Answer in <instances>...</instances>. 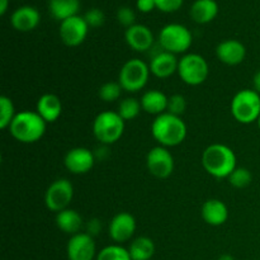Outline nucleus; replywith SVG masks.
I'll list each match as a JSON object with an SVG mask.
<instances>
[{
  "label": "nucleus",
  "mask_w": 260,
  "mask_h": 260,
  "mask_svg": "<svg viewBox=\"0 0 260 260\" xmlns=\"http://www.w3.org/2000/svg\"><path fill=\"white\" fill-rule=\"evenodd\" d=\"M151 134L160 146L174 147L182 144L187 137V124L182 117L165 112L154 119Z\"/></svg>",
  "instance_id": "obj_1"
},
{
  "label": "nucleus",
  "mask_w": 260,
  "mask_h": 260,
  "mask_svg": "<svg viewBox=\"0 0 260 260\" xmlns=\"http://www.w3.org/2000/svg\"><path fill=\"white\" fill-rule=\"evenodd\" d=\"M36 112L47 123H52V122L57 121L58 117L62 113V103H61V99L57 95H55V94H43L37 101Z\"/></svg>",
  "instance_id": "obj_20"
},
{
  "label": "nucleus",
  "mask_w": 260,
  "mask_h": 260,
  "mask_svg": "<svg viewBox=\"0 0 260 260\" xmlns=\"http://www.w3.org/2000/svg\"><path fill=\"white\" fill-rule=\"evenodd\" d=\"M150 68L140 58H131L126 61L119 70L118 83L123 90L136 93L145 88L150 76Z\"/></svg>",
  "instance_id": "obj_7"
},
{
  "label": "nucleus",
  "mask_w": 260,
  "mask_h": 260,
  "mask_svg": "<svg viewBox=\"0 0 260 260\" xmlns=\"http://www.w3.org/2000/svg\"><path fill=\"white\" fill-rule=\"evenodd\" d=\"M95 260H132L129 256L128 249L123 246L114 244V245H108L102 249L96 255Z\"/></svg>",
  "instance_id": "obj_28"
},
{
  "label": "nucleus",
  "mask_w": 260,
  "mask_h": 260,
  "mask_svg": "<svg viewBox=\"0 0 260 260\" xmlns=\"http://www.w3.org/2000/svg\"><path fill=\"white\" fill-rule=\"evenodd\" d=\"M190 18L198 24L212 22L218 14V4L216 0H196L190 7Z\"/></svg>",
  "instance_id": "obj_22"
},
{
  "label": "nucleus",
  "mask_w": 260,
  "mask_h": 260,
  "mask_svg": "<svg viewBox=\"0 0 260 260\" xmlns=\"http://www.w3.org/2000/svg\"><path fill=\"white\" fill-rule=\"evenodd\" d=\"M56 226L62 233L73 236L80 233L84 226V221L78 211L66 208L61 212L56 213Z\"/></svg>",
  "instance_id": "obj_23"
},
{
  "label": "nucleus",
  "mask_w": 260,
  "mask_h": 260,
  "mask_svg": "<svg viewBox=\"0 0 260 260\" xmlns=\"http://www.w3.org/2000/svg\"><path fill=\"white\" fill-rule=\"evenodd\" d=\"M47 122L32 111H23L17 113L9 126L12 136L22 144H33L43 137Z\"/></svg>",
  "instance_id": "obj_3"
},
{
  "label": "nucleus",
  "mask_w": 260,
  "mask_h": 260,
  "mask_svg": "<svg viewBox=\"0 0 260 260\" xmlns=\"http://www.w3.org/2000/svg\"><path fill=\"white\" fill-rule=\"evenodd\" d=\"M132 260H150L155 254V244L147 236L136 238L128 246Z\"/></svg>",
  "instance_id": "obj_25"
},
{
  "label": "nucleus",
  "mask_w": 260,
  "mask_h": 260,
  "mask_svg": "<svg viewBox=\"0 0 260 260\" xmlns=\"http://www.w3.org/2000/svg\"><path fill=\"white\" fill-rule=\"evenodd\" d=\"M231 114L243 124H250L260 117V94L254 89H243L231 101Z\"/></svg>",
  "instance_id": "obj_4"
},
{
  "label": "nucleus",
  "mask_w": 260,
  "mask_h": 260,
  "mask_svg": "<svg viewBox=\"0 0 260 260\" xmlns=\"http://www.w3.org/2000/svg\"><path fill=\"white\" fill-rule=\"evenodd\" d=\"M123 132L124 121L117 112H102L93 122V134L102 145L114 144L121 139Z\"/></svg>",
  "instance_id": "obj_5"
},
{
  "label": "nucleus",
  "mask_w": 260,
  "mask_h": 260,
  "mask_svg": "<svg viewBox=\"0 0 260 260\" xmlns=\"http://www.w3.org/2000/svg\"><path fill=\"white\" fill-rule=\"evenodd\" d=\"M203 221L211 226H221L228 221L229 210L228 206L220 200L211 198L206 201L201 210Z\"/></svg>",
  "instance_id": "obj_19"
},
{
  "label": "nucleus",
  "mask_w": 260,
  "mask_h": 260,
  "mask_svg": "<svg viewBox=\"0 0 260 260\" xmlns=\"http://www.w3.org/2000/svg\"><path fill=\"white\" fill-rule=\"evenodd\" d=\"M85 230H86L85 233L88 234V235L95 238V236L98 235L102 230L101 220H99V218H91V220H89L85 225Z\"/></svg>",
  "instance_id": "obj_35"
},
{
  "label": "nucleus",
  "mask_w": 260,
  "mask_h": 260,
  "mask_svg": "<svg viewBox=\"0 0 260 260\" xmlns=\"http://www.w3.org/2000/svg\"><path fill=\"white\" fill-rule=\"evenodd\" d=\"M95 162V155L86 147H74L69 150L63 159L65 168L76 175L86 174L90 172Z\"/></svg>",
  "instance_id": "obj_13"
},
{
  "label": "nucleus",
  "mask_w": 260,
  "mask_h": 260,
  "mask_svg": "<svg viewBox=\"0 0 260 260\" xmlns=\"http://www.w3.org/2000/svg\"><path fill=\"white\" fill-rule=\"evenodd\" d=\"M141 111V102L137 101L136 98H126L123 99V101H121L117 113H118L119 116L122 117V119L126 122L132 121V119L136 118Z\"/></svg>",
  "instance_id": "obj_26"
},
{
  "label": "nucleus",
  "mask_w": 260,
  "mask_h": 260,
  "mask_svg": "<svg viewBox=\"0 0 260 260\" xmlns=\"http://www.w3.org/2000/svg\"><path fill=\"white\" fill-rule=\"evenodd\" d=\"M117 20L127 29L136 24V14H135L134 9H131L129 7H121L117 10Z\"/></svg>",
  "instance_id": "obj_33"
},
{
  "label": "nucleus",
  "mask_w": 260,
  "mask_h": 260,
  "mask_svg": "<svg viewBox=\"0 0 260 260\" xmlns=\"http://www.w3.org/2000/svg\"><path fill=\"white\" fill-rule=\"evenodd\" d=\"M216 56L225 65H240L246 57V47L238 40H226L218 43Z\"/></svg>",
  "instance_id": "obj_15"
},
{
  "label": "nucleus",
  "mask_w": 260,
  "mask_h": 260,
  "mask_svg": "<svg viewBox=\"0 0 260 260\" xmlns=\"http://www.w3.org/2000/svg\"><path fill=\"white\" fill-rule=\"evenodd\" d=\"M122 90H123V88L118 81H108L99 88L98 95L106 103H112V102H116L121 98Z\"/></svg>",
  "instance_id": "obj_29"
},
{
  "label": "nucleus",
  "mask_w": 260,
  "mask_h": 260,
  "mask_svg": "<svg viewBox=\"0 0 260 260\" xmlns=\"http://www.w3.org/2000/svg\"><path fill=\"white\" fill-rule=\"evenodd\" d=\"M168 98L169 96H167L162 91L157 90V89L147 90L146 93L142 94L141 99H140L142 111L146 112L147 114H154L156 117L160 116V114L167 112Z\"/></svg>",
  "instance_id": "obj_21"
},
{
  "label": "nucleus",
  "mask_w": 260,
  "mask_h": 260,
  "mask_svg": "<svg viewBox=\"0 0 260 260\" xmlns=\"http://www.w3.org/2000/svg\"><path fill=\"white\" fill-rule=\"evenodd\" d=\"M218 260H235V259H234V256L230 255V254H222V255L218 258Z\"/></svg>",
  "instance_id": "obj_39"
},
{
  "label": "nucleus",
  "mask_w": 260,
  "mask_h": 260,
  "mask_svg": "<svg viewBox=\"0 0 260 260\" xmlns=\"http://www.w3.org/2000/svg\"><path fill=\"white\" fill-rule=\"evenodd\" d=\"M9 7V0H0V14L4 15Z\"/></svg>",
  "instance_id": "obj_38"
},
{
  "label": "nucleus",
  "mask_w": 260,
  "mask_h": 260,
  "mask_svg": "<svg viewBox=\"0 0 260 260\" xmlns=\"http://www.w3.org/2000/svg\"><path fill=\"white\" fill-rule=\"evenodd\" d=\"M210 68L203 56L198 53H185L178 63V75L188 85H201L207 79Z\"/></svg>",
  "instance_id": "obj_8"
},
{
  "label": "nucleus",
  "mask_w": 260,
  "mask_h": 260,
  "mask_svg": "<svg viewBox=\"0 0 260 260\" xmlns=\"http://www.w3.org/2000/svg\"><path fill=\"white\" fill-rule=\"evenodd\" d=\"M89 25L85 22L84 17L81 15H74V17L68 18L62 20L60 24V33L61 41L69 47H76L81 45L85 41L88 36Z\"/></svg>",
  "instance_id": "obj_11"
},
{
  "label": "nucleus",
  "mask_w": 260,
  "mask_h": 260,
  "mask_svg": "<svg viewBox=\"0 0 260 260\" xmlns=\"http://www.w3.org/2000/svg\"><path fill=\"white\" fill-rule=\"evenodd\" d=\"M185 109H187V101H185V98L182 94H174V95L168 98V113L182 117Z\"/></svg>",
  "instance_id": "obj_31"
},
{
  "label": "nucleus",
  "mask_w": 260,
  "mask_h": 260,
  "mask_svg": "<svg viewBox=\"0 0 260 260\" xmlns=\"http://www.w3.org/2000/svg\"><path fill=\"white\" fill-rule=\"evenodd\" d=\"M66 254L69 260H94L96 259V246L93 236L86 233L73 235L68 241Z\"/></svg>",
  "instance_id": "obj_12"
},
{
  "label": "nucleus",
  "mask_w": 260,
  "mask_h": 260,
  "mask_svg": "<svg viewBox=\"0 0 260 260\" xmlns=\"http://www.w3.org/2000/svg\"><path fill=\"white\" fill-rule=\"evenodd\" d=\"M124 38L127 45L137 52H145L154 45V35L151 29L144 24H134L127 28Z\"/></svg>",
  "instance_id": "obj_16"
},
{
  "label": "nucleus",
  "mask_w": 260,
  "mask_h": 260,
  "mask_svg": "<svg viewBox=\"0 0 260 260\" xmlns=\"http://www.w3.org/2000/svg\"><path fill=\"white\" fill-rule=\"evenodd\" d=\"M253 89L260 94V70L256 71L253 76Z\"/></svg>",
  "instance_id": "obj_37"
},
{
  "label": "nucleus",
  "mask_w": 260,
  "mask_h": 260,
  "mask_svg": "<svg viewBox=\"0 0 260 260\" xmlns=\"http://www.w3.org/2000/svg\"><path fill=\"white\" fill-rule=\"evenodd\" d=\"M251 180H253V174L246 168H236L230 175H229V182L233 187L243 189L250 185Z\"/></svg>",
  "instance_id": "obj_30"
},
{
  "label": "nucleus",
  "mask_w": 260,
  "mask_h": 260,
  "mask_svg": "<svg viewBox=\"0 0 260 260\" xmlns=\"http://www.w3.org/2000/svg\"><path fill=\"white\" fill-rule=\"evenodd\" d=\"M136 231V220L128 212H119L111 220L108 226L109 238L117 244L132 239Z\"/></svg>",
  "instance_id": "obj_14"
},
{
  "label": "nucleus",
  "mask_w": 260,
  "mask_h": 260,
  "mask_svg": "<svg viewBox=\"0 0 260 260\" xmlns=\"http://www.w3.org/2000/svg\"><path fill=\"white\" fill-rule=\"evenodd\" d=\"M256 123H258V127H259V131H260V117L258 118V121H256Z\"/></svg>",
  "instance_id": "obj_40"
},
{
  "label": "nucleus",
  "mask_w": 260,
  "mask_h": 260,
  "mask_svg": "<svg viewBox=\"0 0 260 260\" xmlns=\"http://www.w3.org/2000/svg\"><path fill=\"white\" fill-rule=\"evenodd\" d=\"M40 12L29 5L18 8L10 17V23H12L13 28L19 32H30L40 24Z\"/></svg>",
  "instance_id": "obj_18"
},
{
  "label": "nucleus",
  "mask_w": 260,
  "mask_h": 260,
  "mask_svg": "<svg viewBox=\"0 0 260 260\" xmlns=\"http://www.w3.org/2000/svg\"><path fill=\"white\" fill-rule=\"evenodd\" d=\"M178 63H179V60L174 53L162 50L161 52L156 53L150 61V73L160 79L170 78L173 74L178 73Z\"/></svg>",
  "instance_id": "obj_17"
},
{
  "label": "nucleus",
  "mask_w": 260,
  "mask_h": 260,
  "mask_svg": "<svg viewBox=\"0 0 260 260\" xmlns=\"http://www.w3.org/2000/svg\"><path fill=\"white\" fill-rule=\"evenodd\" d=\"M202 165L206 172L212 177L229 178L236 169V155L223 144H212L202 154Z\"/></svg>",
  "instance_id": "obj_2"
},
{
  "label": "nucleus",
  "mask_w": 260,
  "mask_h": 260,
  "mask_svg": "<svg viewBox=\"0 0 260 260\" xmlns=\"http://www.w3.org/2000/svg\"><path fill=\"white\" fill-rule=\"evenodd\" d=\"M146 165L150 174L159 179L169 178L174 172V157L164 146L152 147L146 156Z\"/></svg>",
  "instance_id": "obj_10"
},
{
  "label": "nucleus",
  "mask_w": 260,
  "mask_h": 260,
  "mask_svg": "<svg viewBox=\"0 0 260 260\" xmlns=\"http://www.w3.org/2000/svg\"><path fill=\"white\" fill-rule=\"evenodd\" d=\"M85 22L88 23L89 28H98L102 27L106 22V14L103 13V10L98 9V8H93V9H89L85 14L83 15Z\"/></svg>",
  "instance_id": "obj_32"
},
{
  "label": "nucleus",
  "mask_w": 260,
  "mask_h": 260,
  "mask_svg": "<svg viewBox=\"0 0 260 260\" xmlns=\"http://www.w3.org/2000/svg\"><path fill=\"white\" fill-rule=\"evenodd\" d=\"M136 7L139 9V12L141 13H150L154 9H156L155 0H137Z\"/></svg>",
  "instance_id": "obj_36"
},
{
  "label": "nucleus",
  "mask_w": 260,
  "mask_h": 260,
  "mask_svg": "<svg viewBox=\"0 0 260 260\" xmlns=\"http://www.w3.org/2000/svg\"><path fill=\"white\" fill-rule=\"evenodd\" d=\"M48 10L55 19L62 20L78 15L80 10V0H50Z\"/></svg>",
  "instance_id": "obj_24"
},
{
  "label": "nucleus",
  "mask_w": 260,
  "mask_h": 260,
  "mask_svg": "<svg viewBox=\"0 0 260 260\" xmlns=\"http://www.w3.org/2000/svg\"><path fill=\"white\" fill-rule=\"evenodd\" d=\"M74 198V187L70 180L57 179L51 183L45 193V205L52 212L66 210Z\"/></svg>",
  "instance_id": "obj_9"
},
{
  "label": "nucleus",
  "mask_w": 260,
  "mask_h": 260,
  "mask_svg": "<svg viewBox=\"0 0 260 260\" xmlns=\"http://www.w3.org/2000/svg\"><path fill=\"white\" fill-rule=\"evenodd\" d=\"M184 0H155L156 9L164 13H174L182 8Z\"/></svg>",
  "instance_id": "obj_34"
},
{
  "label": "nucleus",
  "mask_w": 260,
  "mask_h": 260,
  "mask_svg": "<svg viewBox=\"0 0 260 260\" xmlns=\"http://www.w3.org/2000/svg\"><path fill=\"white\" fill-rule=\"evenodd\" d=\"M192 42L193 36L190 30L179 23L164 25L159 33V43L162 50L174 55L187 52Z\"/></svg>",
  "instance_id": "obj_6"
},
{
  "label": "nucleus",
  "mask_w": 260,
  "mask_h": 260,
  "mask_svg": "<svg viewBox=\"0 0 260 260\" xmlns=\"http://www.w3.org/2000/svg\"><path fill=\"white\" fill-rule=\"evenodd\" d=\"M15 116L17 113L12 99L5 95L0 96V128H9Z\"/></svg>",
  "instance_id": "obj_27"
}]
</instances>
